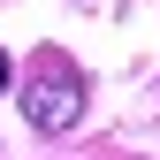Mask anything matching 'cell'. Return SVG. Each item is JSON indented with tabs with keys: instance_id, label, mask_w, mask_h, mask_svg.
I'll return each instance as SVG.
<instances>
[{
	"instance_id": "obj_2",
	"label": "cell",
	"mask_w": 160,
	"mask_h": 160,
	"mask_svg": "<svg viewBox=\"0 0 160 160\" xmlns=\"http://www.w3.org/2000/svg\"><path fill=\"white\" fill-rule=\"evenodd\" d=\"M8 76H15V69H8V53H0V84H8Z\"/></svg>"
},
{
	"instance_id": "obj_1",
	"label": "cell",
	"mask_w": 160,
	"mask_h": 160,
	"mask_svg": "<svg viewBox=\"0 0 160 160\" xmlns=\"http://www.w3.org/2000/svg\"><path fill=\"white\" fill-rule=\"evenodd\" d=\"M23 122L38 137H69L76 122H84V69L69 61L61 46H38V61L23 69Z\"/></svg>"
}]
</instances>
